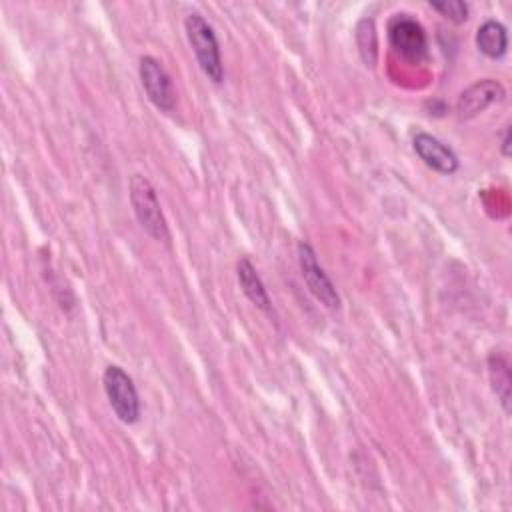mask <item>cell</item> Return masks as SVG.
<instances>
[{"label":"cell","mask_w":512,"mask_h":512,"mask_svg":"<svg viewBox=\"0 0 512 512\" xmlns=\"http://www.w3.org/2000/svg\"><path fill=\"white\" fill-rule=\"evenodd\" d=\"M184 30L192 46V52L198 60V66L208 76V80L220 84L224 80V66L214 28L204 20L202 14L190 12L184 20Z\"/></svg>","instance_id":"obj_1"},{"label":"cell","mask_w":512,"mask_h":512,"mask_svg":"<svg viewBox=\"0 0 512 512\" xmlns=\"http://www.w3.org/2000/svg\"><path fill=\"white\" fill-rule=\"evenodd\" d=\"M108 402L124 424H134L140 418V400L132 378L120 366H108L102 376Z\"/></svg>","instance_id":"obj_3"},{"label":"cell","mask_w":512,"mask_h":512,"mask_svg":"<svg viewBox=\"0 0 512 512\" xmlns=\"http://www.w3.org/2000/svg\"><path fill=\"white\" fill-rule=\"evenodd\" d=\"M502 154L510 156V128L508 126L502 130Z\"/></svg>","instance_id":"obj_14"},{"label":"cell","mask_w":512,"mask_h":512,"mask_svg":"<svg viewBox=\"0 0 512 512\" xmlns=\"http://www.w3.org/2000/svg\"><path fill=\"white\" fill-rule=\"evenodd\" d=\"M504 98V88L500 82L492 80V78H484L478 80L474 84H470L458 98L456 102V114L462 120L474 118L476 114L484 112L490 104L498 102Z\"/></svg>","instance_id":"obj_7"},{"label":"cell","mask_w":512,"mask_h":512,"mask_svg":"<svg viewBox=\"0 0 512 512\" xmlns=\"http://www.w3.org/2000/svg\"><path fill=\"white\" fill-rule=\"evenodd\" d=\"M388 40L398 56L408 62H420L426 58L428 42L422 24L408 14H396L388 24Z\"/></svg>","instance_id":"obj_4"},{"label":"cell","mask_w":512,"mask_h":512,"mask_svg":"<svg viewBox=\"0 0 512 512\" xmlns=\"http://www.w3.org/2000/svg\"><path fill=\"white\" fill-rule=\"evenodd\" d=\"M130 204L140 226L158 242L170 240V230L162 214L158 196L150 180L142 174H132L130 178Z\"/></svg>","instance_id":"obj_2"},{"label":"cell","mask_w":512,"mask_h":512,"mask_svg":"<svg viewBox=\"0 0 512 512\" xmlns=\"http://www.w3.org/2000/svg\"><path fill=\"white\" fill-rule=\"evenodd\" d=\"M488 374H490V382H492V388H494L500 404L504 406L506 412H510V384H512V378H510V368H508L506 358L500 356V354H492L488 358Z\"/></svg>","instance_id":"obj_11"},{"label":"cell","mask_w":512,"mask_h":512,"mask_svg":"<svg viewBox=\"0 0 512 512\" xmlns=\"http://www.w3.org/2000/svg\"><path fill=\"white\" fill-rule=\"evenodd\" d=\"M412 146H414V152L420 156V160L432 170L440 174H454L458 170V156L448 144H444L436 136L418 132L412 140Z\"/></svg>","instance_id":"obj_8"},{"label":"cell","mask_w":512,"mask_h":512,"mask_svg":"<svg viewBox=\"0 0 512 512\" xmlns=\"http://www.w3.org/2000/svg\"><path fill=\"white\" fill-rule=\"evenodd\" d=\"M236 276H238V282L242 286V292L248 296V300L258 306L260 310H270V298H268V292L254 268V264L248 260V258H240L238 264H236Z\"/></svg>","instance_id":"obj_9"},{"label":"cell","mask_w":512,"mask_h":512,"mask_svg":"<svg viewBox=\"0 0 512 512\" xmlns=\"http://www.w3.org/2000/svg\"><path fill=\"white\" fill-rule=\"evenodd\" d=\"M138 74H140V82H142V88H144L148 100L156 108L170 112L176 104V92H174L172 80H170L168 72L162 68V64L152 56H142Z\"/></svg>","instance_id":"obj_6"},{"label":"cell","mask_w":512,"mask_h":512,"mask_svg":"<svg viewBox=\"0 0 512 512\" xmlns=\"http://www.w3.org/2000/svg\"><path fill=\"white\" fill-rule=\"evenodd\" d=\"M476 46L488 58H502L508 48V34L504 24L496 20H486L476 32Z\"/></svg>","instance_id":"obj_10"},{"label":"cell","mask_w":512,"mask_h":512,"mask_svg":"<svg viewBox=\"0 0 512 512\" xmlns=\"http://www.w3.org/2000/svg\"><path fill=\"white\" fill-rule=\"evenodd\" d=\"M356 42H358V50L362 60L366 62V66H374L376 64V30H374V22L370 18H362L356 26Z\"/></svg>","instance_id":"obj_12"},{"label":"cell","mask_w":512,"mask_h":512,"mask_svg":"<svg viewBox=\"0 0 512 512\" xmlns=\"http://www.w3.org/2000/svg\"><path fill=\"white\" fill-rule=\"evenodd\" d=\"M298 264L302 278L308 286V290L314 294L318 302H322L326 308H338L340 306V296L336 292V286L324 272V268L318 264L316 252L308 242L298 244Z\"/></svg>","instance_id":"obj_5"},{"label":"cell","mask_w":512,"mask_h":512,"mask_svg":"<svg viewBox=\"0 0 512 512\" xmlns=\"http://www.w3.org/2000/svg\"><path fill=\"white\" fill-rule=\"evenodd\" d=\"M430 6L456 24H462L468 18V4L462 0H430Z\"/></svg>","instance_id":"obj_13"}]
</instances>
